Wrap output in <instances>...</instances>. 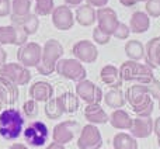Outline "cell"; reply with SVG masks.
<instances>
[{"label":"cell","mask_w":160,"mask_h":149,"mask_svg":"<svg viewBox=\"0 0 160 149\" xmlns=\"http://www.w3.org/2000/svg\"><path fill=\"white\" fill-rule=\"evenodd\" d=\"M159 108H160V99H159Z\"/></svg>","instance_id":"cell-46"},{"label":"cell","mask_w":160,"mask_h":149,"mask_svg":"<svg viewBox=\"0 0 160 149\" xmlns=\"http://www.w3.org/2000/svg\"><path fill=\"white\" fill-rule=\"evenodd\" d=\"M153 124L155 121L152 117H136L132 120V127H131V135L133 138H148L153 132Z\"/></svg>","instance_id":"cell-17"},{"label":"cell","mask_w":160,"mask_h":149,"mask_svg":"<svg viewBox=\"0 0 160 149\" xmlns=\"http://www.w3.org/2000/svg\"><path fill=\"white\" fill-rule=\"evenodd\" d=\"M11 14V2L10 0H0V17H6Z\"/></svg>","instance_id":"cell-37"},{"label":"cell","mask_w":160,"mask_h":149,"mask_svg":"<svg viewBox=\"0 0 160 149\" xmlns=\"http://www.w3.org/2000/svg\"><path fill=\"white\" fill-rule=\"evenodd\" d=\"M11 24L18 25L27 35H34L39 28V18L35 13H30L24 17H10Z\"/></svg>","instance_id":"cell-21"},{"label":"cell","mask_w":160,"mask_h":149,"mask_svg":"<svg viewBox=\"0 0 160 149\" xmlns=\"http://www.w3.org/2000/svg\"><path fill=\"white\" fill-rule=\"evenodd\" d=\"M125 99L132 107V111L138 117H150L155 108V101L150 94L149 85L135 83L128 87Z\"/></svg>","instance_id":"cell-1"},{"label":"cell","mask_w":160,"mask_h":149,"mask_svg":"<svg viewBox=\"0 0 160 149\" xmlns=\"http://www.w3.org/2000/svg\"><path fill=\"white\" fill-rule=\"evenodd\" d=\"M132 120L131 118V116L127 113L125 110H122V108H118V110H114L112 113H111L110 116V124L112 128H115V130H131V127H132Z\"/></svg>","instance_id":"cell-25"},{"label":"cell","mask_w":160,"mask_h":149,"mask_svg":"<svg viewBox=\"0 0 160 149\" xmlns=\"http://www.w3.org/2000/svg\"><path fill=\"white\" fill-rule=\"evenodd\" d=\"M84 118L90 124H107L110 121V116L102 110L100 104H87L84 108Z\"/></svg>","instance_id":"cell-22"},{"label":"cell","mask_w":160,"mask_h":149,"mask_svg":"<svg viewBox=\"0 0 160 149\" xmlns=\"http://www.w3.org/2000/svg\"><path fill=\"white\" fill-rule=\"evenodd\" d=\"M18 100V86L0 76V101L4 105H13Z\"/></svg>","instance_id":"cell-18"},{"label":"cell","mask_w":160,"mask_h":149,"mask_svg":"<svg viewBox=\"0 0 160 149\" xmlns=\"http://www.w3.org/2000/svg\"><path fill=\"white\" fill-rule=\"evenodd\" d=\"M119 3H121L124 7H133V6H136L138 3L141 2H146V0H118Z\"/></svg>","instance_id":"cell-39"},{"label":"cell","mask_w":160,"mask_h":149,"mask_svg":"<svg viewBox=\"0 0 160 149\" xmlns=\"http://www.w3.org/2000/svg\"><path fill=\"white\" fill-rule=\"evenodd\" d=\"M61 104L63 107V111L68 114H73L79 110V97L78 94L72 93V91H65L59 96Z\"/></svg>","instance_id":"cell-30"},{"label":"cell","mask_w":160,"mask_h":149,"mask_svg":"<svg viewBox=\"0 0 160 149\" xmlns=\"http://www.w3.org/2000/svg\"><path fill=\"white\" fill-rule=\"evenodd\" d=\"M114 149H138L136 138H133L131 134L118 132L112 139Z\"/></svg>","instance_id":"cell-29"},{"label":"cell","mask_w":160,"mask_h":149,"mask_svg":"<svg viewBox=\"0 0 160 149\" xmlns=\"http://www.w3.org/2000/svg\"><path fill=\"white\" fill-rule=\"evenodd\" d=\"M6 59H7V52L4 51L3 45L0 44V66H3L6 64Z\"/></svg>","instance_id":"cell-42"},{"label":"cell","mask_w":160,"mask_h":149,"mask_svg":"<svg viewBox=\"0 0 160 149\" xmlns=\"http://www.w3.org/2000/svg\"><path fill=\"white\" fill-rule=\"evenodd\" d=\"M0 76L6 77L16 86H27L32 74L28 70V68L22 66L20 62L17 64L11 62V64H4L3 66H0Z\"/></svg>","instance_id":"cell-6"},{"label":"cell","mask_w":160,"mask_h":149,"mask_svg":"<svg viewBox=\"0 0 160 149\" xmlns=\"http://www.w3.org/2000/svg\"><path fill=\"white\" fill-rule=\"evenodd\" d=\"M129 30L135 34H143L149 30L150 18L145 11H135L129 18Z\"/></svg>","instance_id":"cell-23"},{"label":"cell","mask_w":160,"mask_h":149,"mask_svg":"<svg viewBox=\"0 0 160 149\" xmlns=\"http://www.w3.org/2000/svg\"><path fill=\"white\" fill-rule=\"evenodd\" d=\"M119 73L124 82H135L141 85H148L155 79L153 69L146 64H139L138 61H125L119 68Z\"/></svg>","instance_id":"cell-4"},{"label":"cell","mask_w":160,"mask_h":149,"mask_svg":"<svg viewBox=\"0 0 160 149\" xmlns=\"http://www.w3.org/2000/svg\"><path fill=\"white\" fill-rule=\"evenodd\" d=\"M125 54L131 61H141L145 58V45L139 39H131L125 44Z\"/></svg>","instance_id":"cell-27"},{"label":"cell","mask_w":160,"mask_h":149,"mask_svg":"<svg viewBox=\"0 0 160 149\" xmlns=\"http://www.w3.org/2000/svg\"><path fill=\"white\" fill-rule=\"evenodd\" d=\"M31 2L32 0H11L10 17H24L27 14H30Z\"/></svg>","instance_id":"cell-31"},{"label":"cell","mask_w":160,"mask_h":149,"mask_svg":"<svg viewBox=\"0 0 160 149\" xmlns=\"http://www.w3.org/2000/svg\"><path fill=\"white\" fill-rule=\"evenodd\" d=\"M75 20L79 23L82 27H91L97 21L96 8L88 4H82L76 8Z\"/></svg>","instance_id":"cell-24"},{"label":"cell","mask_w":160,"mask_h":149,"mask_svg":"<svg viewBox=\"0 0 160 149\" xmlns=\"http://www.w3.org/2000/svg\"><path fill=\"white\" fill-rule=\"evenodd\" d=\"M96 14H97V23H98L97 27L101 31H104L105 34L112 37L114 31L117 30V27H118V24H119V20H118V16H117L115 10L105 6V7L97 8Z\"/></svg>","instance_id":"cell-14"},{"label":"cell","mask_w":160,"mask_h":149,"mask_svg":"<svg viewBox=\"0 0 160 149\" xmlns=\"http://www.w3.org/2000/svg\"><path fill=\"white\" fill-rule=\"evenodd\" d=\"M51 16H52L53 27L59 31H68L75 25V14H73L72 8L68 7L66 4L55 7Z\"/></svg>","instance_id":"cell-15"},{"label":"cell","mask_w":160,"mask_h":149,"mask_svg":"<svg viewBox=\"0 0 160 149\" xmlns=\"http://www.w3.org/2000/svg\"><path fill=\"white\" fill-rule=\"evenodd\" d=\"M24 124V117L16 108H6L0 113V135L7 141H14L18 138Z\"/></svg>","instance_id":"cell-2"},{"label":"cell","mask_w":160,"mask_h":149,"mask_svg":"<svg viewBox=\"0 0 160 149\" xmlns=\"http://www.w3.org/2000/svg\"><path fill=\"white\" fill-rule=\"evenodd\" d=\"M22 111H24V114L28 118H35L38 116V101H35L32 99L25 101L22 104Z\"/></svg>","instance_id":"cell-34"},{"label":"cell","mask_w":160,"mask_h":149,"mask_svg":"<svg viewBox=\"0 0 160 149\" xmlns=\"http://www.w3.org/2000/svg\"><path fill=\"white\" fill-rule=\"evenodd\" d=\"M102 100H104L105 105H108L110 108H115V110L122 108L125 105V103H127L125 94L122 93L121 89H110V90L104 94Z\"/></svg>","instance_id":"cell-26"},{"label":"cell","mask_w":160,"mask_h":149,"mask_svg":"<svg viewBox=\"0 0 160 149\" xmlns=\"http://www.w3.org/2000/svg\"><path fill=\"white\" fill-rule=\"evenodd\" d=\"M129 34H131L129 27H128L127 24H124V23L119 21L118 27H117V30L114 31L112 37H115L117 39H121V41H124V39H128V38H129Z\"/></svg>","instance_id":"cell-36"},{"label":"cell","mask_w":160,"mask_h":149,"mask_svg":"<svg viewBox=\"0 0 160 149\" xmlns=\"http://www.w3.org/2000/svg\"><path fill=\"white\" fill-rule=\"evenodd\" d=\"M47 149H65V145H61L58 142H52V144H49V146H47Z\"/></svg>","instance_id":"cell-43"},{"label":"cell","mask_w":160,"mask_h":149,"mask_svg":"<svg viewBox=\"0 0 160 149\" xmlns=\"http://www.w3.org/2000/svg\"><path fill=\"white\" fill-rule=\"evenodd\" d=\"M63 2L68 7H79V6H82L83 0H63Z\"/></svg>","instance_id":"cell-41"},{"label":"cell","mask_w":160,"mask_h":149,"mask_svg":"<svg viewBox=\"0 0 160 149\" xmlns=\"http://www.w3.org/2000/svg\"><path fill=\"white\" fill-rule=\"evenodd\" d=\"M72 54L75 59L80 61L82 64H94L98 58V49L96 44L88 39L78 41L72 48Z\"/></svg>","instance_id":"cell-13"},{"label":"cell","mask_w":160,"mask_h":149,"mask_svg":"<svg viewBox=\"0 0 160 149\" xmlns=\"http://www.w3.org/2000/svg\"><path fill=\"white\" fill-rule=\"evenodd\" d=\"M65 51L62 44L55 38H51L45 42V45L42 47V56H41V62L37 66L39 74L44 76H49L55 72L56 69V64L59 59H62Z\"/></svg>","instance_id":"cell-3"},{"label":"cell","mask_w":160,"mask_h":149,"mask_svg":"<svg viewBox=\"0 0 160 149\" xmlns=\"http://www.w3.org/2000/svg\"><path fill=\"white\" fill-rule=\"evenodd\" d=\"M3 105H4V104H3V103L0 101V113H2V111H3Z\"/></svg>","instance_id":"cell-45"},{"label":"cell","mask_w":160,"mask_h":149,"mask_svg":"<svg viewBox=\"0 0 160 149\" xmlns=\"http://www.w3.org/2000/svg\"><path fill=\"white\" fill-rule=\"evenodd\" d=\"M102 146V136L94 124H87L80 130L78 138L79 149H100Z\"/></svg>","instance_id":"cell-9"},{"label":"cell","mask_w":160,"mask_h":149,"mask_svg":"<svg viewBox=\"0 0 160 149\" xmlns=\"http://www.w3.org/2000/svg\"><path fill=\"white\" fill-rule=\"evenodd\" d=\"M42 47L37 42H27L17 51V59L25 68H37L41 62Z\"/></svg>","instance_id":"cell-7"},{"label":"cell","mask_w":160,"mask_h":149,"mask_svg":"<svg viewBox=\"0 0 160 149\" xmlns=\"http://www.w3.org/2000/svg\"><path fill=\"white\" fill-rule=\"evenodd\" d=\"M80 130L82 128H80V124L78 121H72V120L62 121L53 127L52 139L53 142H58L61 145H66L69 142H72V139L80 132Z\"/></svg>","instance_id":"cell-8"},{"label":"cell","mask_w":160,"mask_h":149,"mask_svg":"<svg viewBox=\"0 0 160 149\" xmlns=\"http://www.w3.org/2000/svg\"><path fill=\"white\" fill-rule=\"evenodd\" d=\"M44 113L49 120H59L62 116H63L65 111H63V107H62V104H61L59 96L52 97L51 100H48V101L45 103Z\"/></svg>","instance_id":"cell-28"},{"label":"cell","mask_w":160,"mask_h":149,"mask_svg":"<svg viewBox=\"0 0 160 149\" xmlns=\"http://www.w3.org/2000/svg\"><path fill=\"white\" fill-rule=\"evenodd\" d=\"M49 136V130L42 121H32L27 125L24 130V138L28 145L31 146H42L48 141Z\"/></svg>","instance_id":"cell-10"},{"label":"cell","mask_w":160,"mask_h":149,"mask_svg":"<svg viewBox=\"0 0 160 149\" xmlns=\"http://www.w3.org/2000/svg\"><path fill=\"white\" fill-rule=\"evenodd\" d=\"M100 79L104 85H107L108 87L111 89H119L124 83L121 77V73H119V69L114 65H105L104 68L100 72Z\"/></svg>","instance_id":"cell-20"},{"label":"cell","mask_w":160,"mask_h":149,"mask_svg":"<svg viewBox=\"0 0 160 149\" xmlns=\"http://www.w3.org/2000/svg\"><path fill=\"white\" fill-rule=\"evenodd\" d=\"M55 8L53 0H35V14L37 16H49Z\"/></svg>","instance_id":"cell-32"},{"label":"cell","mask_w":160,"mask_h":149,"mask_svg":"<svg viewBox=\"0 0 160 149\" xmlns=\"http://www.w3.org/2000/svg\"><path fill=\"white\" fill-rule=\"evenodd\" d=\"M110 0H86V4L91 6V7H97V8H101L105 7L108 4Z\"/></svg>","instance_id":"cell-38"},{"label":"cell","mask_w":160,"mask_h":149,"mask_svg":"<svg viewBox=\"0 0 160 149\" xmlns=\"http://www.w3.org/2000/svg\"><path fill=\"white\" fill-rule=\"evenodd\" d=\"M55 72L59 76L65 77L68 80H72V82H82L86 79L87 72H86V68L83 66V64L78 59H59L58 64H56V69Z\"/></svg>","instance_id":"cell-5"},{"label":"cell","mask_w":160,"mask_h":149,"mask_svg":"<svg viewBox=\"0 0 160 149\" xmlns=\"http://www.w3.org/2000/svg\"><path fill=\"white\" fill-rule=\"evenodd\" d=\"M76 94L86 104H100L104 97L101 89L87 79L76 83Z\"/></svg>","instance_id":"cell-11"},{"label":"cell","mask_w":160,"mask_h":149,"mask_svg":"<svg viewBox=\"0 0 160 149\" xmlns=\"http://www.w3.org/2000/svg\"><path fill=\"white\" fill-rule=\"evenodd\" d=\"M153 131H155L156 136H158V141H159V145H160V117L155 120V124H153Z\"/></svg>","instance_id":"cell-40"},{"label":"cell","mask_w":160,"mask_h":149,"mask_svg":"<svg viewBox=\"0 0 160 149\" xmlns=\"http://www.w3.org/2000/svg\"><path fill=\"white\" fill-rule=\"evenodd\" d=\"M145 13L149 17H153V18L160 17V0H146Z\"/></svg>","instance_id":"cell-33"},{"label":"cell","mask_w":160,"mask_h":149,"mask_svg":"<svg viewBox=\"0 0 160 149\" xmlns=\"http://www.w3.org/2000/svg\"><path fill=\"white\" fill-rule=\"evenodd\" d=\"M28 94L32 100L38 103H47L53 97V86L45 80H38L34 85H31Z\"/></svg>","instance_id":"cell-16"},{"label":"cell","mask_w":160,"mask_h":149,"mask_svg":"<svg viewBox=\"0 0 160 149\" xmlns=\"http://www.w3.org/2000/svg\"><path fill=\"white\" fill-rule=\"evenodd\" d=\"M145 64L152 69L160 66V37L150 38L145 45Z\"/></svg>","instance_id":"cell-19"},{"label":"cell","mask_w":160,"mask_h":149,"mask_svg":"<svg viewBox=\"0 0 160 149\" xmlns=\"http://www.w3.org/2000/svg\"><path fill=\"white\" fill-rule=\"evenodd\" d=\"M8 149H28L25 145H22V144H13Z\"/></svg>","instance_id":"cell-44"},{"label":"cell","mask_w":160,"mask_h":149,"mask_svg":"<svg viewBox=\"0 0 160 149\" xmlns=\"http://www.w3.org/2000/svg\"><path fill=\"white\" fill-rule=\"evenodd\" d=\"M28 35L18 25H0V44L2 45H21L27 44Z\"/></svg>","instance_id":"cell-12"},{"label":"cell","mask_w":160,"mask_h":149,"mask_svg":"<svg viewBox=\"0 0 160 149\" xmlns=\"http://www.w3.org/2000/svg\"><path fill=\"white\" fill-rule=\"evenodd\" d=\"M93 39H94V42H96V44L105 45V44H108V42H110L111 35H108V34H105L104 31L100 30L98 27H96L93 30Z\"/></svg>","instance_id":"cell-35"}]
</instances>
